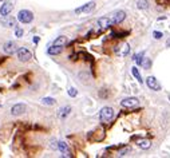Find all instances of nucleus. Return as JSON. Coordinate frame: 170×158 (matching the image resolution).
Masks as SVG:
<instances>
[{"instance_id":"nucleus-13","label":"nucleus","mask_w":170,"mask_h":158,"mask_svg":"<svg viewBox=\"0 0 170 158\" xmlns=\"http://www.w3.org/2000/svg\"><path fill=\"white\" fill-rule=\"evenodd\" d=\"M129 51H130V47H129L127 43H123V44H119L117 48H115V52H117L118 55H121V56L127 55Z\"/></svg>"},{"instance_id":"nucleus-3","label":"nucleus","mask_w":170,"mask_h":158,"mask_svg":"<svg viewBox=\"0 0 170 158\" xmlns=\"http://www.w3.org/2000/svg\"><path fill=\"white\" fill-rule=\"evenodd\" d=\"M0 24L3 25V27L12 28L16 25V19H15L14 16H9V15H4V16H1V19H0Z\"/></svg>"},{"instance_id":"nucleus-12","label":"nucleus","mask_w":170,"mask_h":158,"mask_svg":"<svg viewBox=\"0 0 170 158\" xmlns=\"http://www.w3.org/2000/svg\"><path fill=\"white\" fill-rule=\"evenodd\" d=\"M92 9H94V3H92V1H90V3H86L84 6H82V7H79V8H76L75 12H76V14H81V12H84V14H90Z\"/></svg>"},{"instance_id":"nucleus-26","label":"nucleus","mask_w":170,"mask_h":158,"mask_svg":"<svg viewBox=\"0 0 170 158\" xmlns=\"http://www.w3.org/2000/svg\"><path fill=\"white\" fill-rule=\"evenodd\" d=\"M15 35H16L17 38H22L23 36V30L22 28H16V30H15Z\"/></svg>"},{"instance_id":"nucleus-1","label":"nucleus","mask_w":170,"mask_h":158,"mask_svg":"<svg viewBox=\"0 0 170 158\" xmlns=\"http://www.w3.org/2000/svg\"><path fill=\"white\" fill-rule=\"evenodd\" d=\"M114 115H115L114 108H113V107H109V106H106V107H103L102 110H100V113H99V119H100V122L107 123V122H110V121H113Z\"/></svg>"},{"instance_id":"nucleus-2","label":"nucleus","mask_w":170,"mask_h":158,"mask_svg":"<svg viewBox=\"0 0 170 158\" xmlns=\"http://www.w3.org/2000/svg\"><path fill=\"white\" fill-rule=\"evenodd\" d=\"M17 20L20 23H23V24H28V23H31L33 20V14L31 11H28V9H22L17 14Z\"/></svg>"},{"instance_id":"nucleus-15","label":"nucleus","mask_w":170,"mask_h":158,"mask_svg":"<svg viewBox=\"0 0 170 158\" xmlns=\"http://www.w3.org/2000/svg\"><path fill=\"white\" fill-rule=\"evenodd\" d=\"M62 51H63V46H55V44H54L52 47L48 48L47 52L50 54V55H59Z\"/></svg>"},{"instance_id":"nucleus-21","label":"nucleus","mask_w":170,"mask_h":158,"mask_svg":"<svg viewBox=\"0 0 170 158\" xmlns=\"http://www.w3.org/2000/svg\"><path fill=\"white\" fill-rule=\"evenodd\" d=\"M137 7L139 9H147L149 8V1L147 0H138Z\"/></svg>"},{"instance_id":"nucleus-25","label":"nucleus","mask_w":170,"mask_h":158,"mask_svg":"<svg viewBox=\"0 0 170 158\" xmlns=\"http://www.w3.org/2000/svg\"><path fill=\"white\" fill-rule=\"evenodd\" d=\"M76 94H78V91H76L74 87H71V89L68 90V95H70V97H76Z\"/></svg>"},{"instance_id":"nucleus-33","label":"nucleus","mask_w":170,"mask_h":158,"mask_svg":"<svg viewBox=\"0 0 170 158\" xmlns=\"http://www.w3.org/2000/svg\"><path fill=\"white\" fill-rule=\"evenodd\" d=\"M0 1H3V0H0Z\"/></svg>"},{"instance_id":"nucleus-19","label":"nucleus","mask_w":170,"mask_h":158,"mask_svg":"<svg viewBox=\"0 0 170 158\" xmlns=\"http://www.w3.org/2000/svg\"><path fill=\"white\" fill-rule=\"evenodd\" d=\"M67 43V38L66 36H59V38H56L55 40H54V44L55 46H64Z\"/></svg>"},{"instance_id":"nucleus-7","label":"nucleus","mask_w":170,"mask_h":158,"mask_svg":"<svg viewBox=\"0 0 170 158\" xmlns=\"http://www.w3.org/2000/svg\"><path fill=\"white\" fill-rule=\"evenodd\" d=\"M146 84H147V87L150 90H153V91H159V90H161V84H159V82L157 81L154 76L146 78Z\"/></svg>"},{"instance_id":"nucleus-10","label":"nucleus","mask_w":170,"mask_h":158,"mask_svg":"<svg viewBox=\"0 0 170 158\" xmlns=\"http://www.w3.org/2000/svg\"><path fill=\"white\" fill-rule=\"evenodd\" d=\"M12 9H14V4H12L11 1H6V3L1 4V7H0V15H1V16L9 15L12 12Z\"/></svg>"},{"instance_id":"nucleus-22","label":"nucleus","mask_w":170,"mask_h":158,"mask_svg":"<svg viewBox=\"0 0 170 158\" xmlns=\"http://www.w3.org/2000/svg\"><path fill=\"white\" fill-rule=\"evenodd\" d=\"M42 103L43 105H47V106H52V105H55V99H54V98H43Z\"/></svg>"},{"instance_id":"nucleus-18","label":"nucleus","mask_w":170,"mask_h":158,"mask_svg":"<svg viewBox=\"0 0 170 158\" xmlns=\"http://www.w3.org/2000/svg\"><path fill=\"white\" fill-rule=\"evenodd\" d=\"M131 72H133V75L135 76V79H137V81L142 84L143 83V79H142V76H141V74H139V71H138L137 67H133V68H131Z\"/></svg>"},{"instance_id":"nucleus-30","label":"nucleus","mask_w":170,"mask_h":158,"mask_svg":"<svg viewBox=\"0 0 170 158\" xmlns=\"http://www.w3.org/2000/svg\"><path fill=\"white\" fill-rule=\"evenodd\" d=\"M157 1H158V3H161L162 6H166V4H169V1H167V0H157Z\"/></svg>"},{"instance_id":"nucleus-9","label":"nucleus","mask_w":170,"mask_h":158,"mask_svg":"<svg viewBox=\"0 0 170 158\" xmlns=\"http://www.w3.org/2000/svg\"><path fill=\"white\" fill-rule=\"evenodd\" d=\"M4 52L7 54V55H12V54H15L17 51V46L15 42H12V40H9V42H7L6 44H4L3 47Z\"/></svg>"},{"instance_id":"nucleus-20","label":"nucleus","mask_w":170,"mask_h":158,"mask_svg":"<svg viewBox=\"0 0 170 158\" xmlns=\"http://www.w3.org/2000/svg\"><path fill=\"white\" fill-rule=\"evenodd\" d=\"M139 66H142L143 68H146V70L150 68V67H151V60H150L149 58H142V60H141V64H139Z\"/></svg>"},{"instance_id":"nucleus-24","label":"nucleus","mask_w":170,"mask_h":158,"mask_svg":"<svg viewBox=\"0 0 170 158\" xmlns=\"http://www.w3.org/2000/svg\"><path fill=\"white\" fill-rule=\"evenodd\" d=\"M129 151H130V147H129V146H126V147H123V149H121V150H119V153H118V155H121V157H122V155H126V154H127Z\"/></svg>"},{"instance_id":"nucleus-14","label":"nucleus","mask_w":170,"mask_h":158,"mask_svg":"<svg viewBox=\"0 0 170 158\" xmlns=\"http://www.w3.org/2000/svg\"><path fill=\"white\" fill-rule=\"evenodd\" d=\"M58 149L63 153L64 157H71V151H70V149H68V145H67L66 142H62V141L58 142Z\"/></svg>"},{"instance_id":"nucleus-29","label":"nucleus","mask_w":170,"mask_h":158,"mask_svg":"<svg viewBox=\"0 0 170 158\" xmlns=\"http://www.w3.org/2000/svg\"><path fill=\"white\" fill-rule=\"evenodd\" d=\"M51 147H52V149H58V142L52 141V142H51Z\"/></svg>"},{"instance_id":"nucleus-11","label":"nucleus","mask_w":170,"mask_h":158,"mask_svg":"<svg viewBox=\"0 0 170 158\" xmlns=\"http://www.w3.org/2000/svg\"><path fill=\"white\" fill-rule=\"evenodd\" d=\"M24 111H25V105H23V103H17V105L12 106V108H11V114L14 116L22 115Z\"/></svg>"},{"instance_id":"nucleus-17","label":"nucleus","mask_w":170,"mask_h":158,"mask_svg":"<svg viewBox=\"0 0 170 158\" xmlns=\"http://www.w3.org/2000/svg\"><path fill=\"white\" fill-rule=\"evenodd\" d=\"M70 111H71V107H68V106L62 107L60 110H59V116H60V118H66V116L70 114Z\"/></svg>"},{"instance_id":"nucleus-27","label":"nucleus","mask_w":170,"mask_h":158,"mask_svg":"<svg viewBox=\"0 0 170 158\" xmlns=\"http://www.w3.org/2000/svg\"><path fill=\"white\" fill-rule=\"evenodd\" d=\"M153 36H154V38H155V39H161L162 36H163V33H162V32H159V31H154Z\"/></svg>"},{"instance_id":"nucleus-4","label":"nucleus","mask_w":170,"mask_h":158,"mask_svg":"<svg viewBox=\"0 0 170 158\" xmlns=\"http://www.w3.org/2000/svg\"><path fill=\"white\" fill-rule=\"evenodd\" d=\"M125 17H126V14L123 11H117V12H114V14L110 16V22H111V24L114 25V24H121V23L125 20Z\"/></svg>"},{"instance_id":"nucleus-16","label":"nucleus","mask_w":170,"mask_h":158,"mask_svg":"<svg viewBox=\"0 0 170 158\" xmlns=\"http://www.w3.org/2000/svg\"><path fill=\"white\" fill-rule=\"evenodd\" d=\"M137 145H138V147H141V149H143V150L149 149V147L151 146L150 141H147V139H141V141H138Z\"/></svg>"},{"instance_id":"nucleus-8","label":"nucleus","mask_w":170,"mask_h":158,"mask_svg":"<svg viewBox=\"0 0 170 158\" xmlns=\"http://www.w3.org/2000/svg\"><path fill=\"white\" fill-rule=\"evenodd\" d=\"M97 25L99 30H107V28H110L113 24H111V22H110V17L105 16V17H99V19H98Z\"/></svg>"},{"instance_id":"nucleus-23","label":"nucleus","mask_w":170,"mask_h":158,"mask_svg":"<svg viewBox=\"0 0 170 158\" xmlns=\"http://www.w3.org/2000/svg\"><path fill=\"white\" fill-rule=\"evenodd\" d=\"M143 58V52H139V54H135V55L133 56V60L137 64H141V60H142Z\"/></svg>"},{"instance_id":"nucleus-6","label":"nucleus","mask_w":170,"mask_h":158,"mask_svg":"<svg viewBox=\"0 0 170 158\" xmlns=\"http://www.w3.org/2000/svg\"><path fill=\"white\" fill-rule=\"evenodd\" d=\"M31 58H32V54H31L27 48L22 47L17 50V59H19L20 62H28Z\"/></svg>"},{"instance_id":"nucleus-28","label":"nucleus","mask_w":170,"mask_h":158,"mask_svg":"<svg viewBox=\"0 0 170 158\" xmlns=\"http://www.w3.org/2000/svg\"><path fill=\"white\" fill-rule=\"evenodd\" d=\"M99 97H100V98H106V97H107V92H106V91H102V90H100V91H99Z\"/></svg>"},{"instance_id":"nucleus-5","label":"nucleus","mask_w":170,"mask_h":158,"mask_svg":"<svg viewBox=\"0 0 170 158\" xmlns=\"http://www.w3.org/2000/svg\"><path fill=\"white\" fill-rule=\"evenodd\" d=\"M138 103H139V100L134 97H129V98H125V99L121 100V106H122V107H126V108L135 107V106H138Z\"/></svg>"},{"instance_id":"nucleus-32","label":"nucleus","mask_w":170,"mask_h":158,"mask_svg":"<svg viewBox=\"0 0 170 158\" xmlns=\"http://www.w3.org/2000/svg\"><path fill=\"white\" fill-rule=\"evenodd\" d=\"M169 100H170V95H169Z\"/></svg>"},{"instance_id":"nucleus-31","label":"nucleus","mask_w":170,"mask_h":158,"mask_svg":"<svg viewBox=\"0 0 170 158\" xmlns=\"http://www.w3.org/2000/svg\"><path fill=\"white\" fill-rule=\"evenodd\" d=\"M166 46H167V47H170V38L167 39V42H166Z\"/></svg>"}]
</instances>
